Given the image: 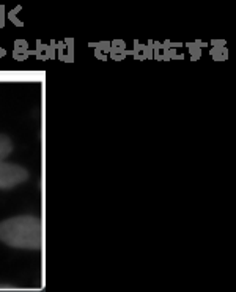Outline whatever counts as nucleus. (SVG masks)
I'll return each instance as SVG.
<instances>
[{
  "mask_svg": "<svg viewBox=\"0 0 236 292\" xmlns=\"http://www.w3.org/2000/svg\"><path fill=\"white\" fill-rule=\"evenodd\" d=\"M0 242L17 250H40L43 245L41 220L35 215H16L2 220Z\"/></svg>",
  "mask_w": 236,
  "mask_h": 292,
  "instance_id": "obj_1",
  "label": "nucleus"
},
{
  "mask_svg": "<svg viewBox=\"0 0 236 292\" xmlns=\"http://www.w3.org/2000/svg\"><path fill=\"white\" fill-rule=\"evenodd\" d=\"M30 177L26 167L0 161V190H10L24 184Z\"/></svg>",
  "mask_w": 236,
  "mask_h": 292,
  "instance_id": "obj_2",
  "label": "nucleus"
},
{
  "mask_svg": "<svg viewBox=\"0 0 236 292\" xmlns=\"http://www.w3.org/2000/svg\"><path fill=\"white\" fill-rule=\"evenodd\" d=\"M57 58L66 63L74 61V39L66 38L57 42Z\"/></svg>",
  "mask_w": 236,
  "mask_h": 292,
  "instance_id": "obj_3",
  "label": "nucleus"
},
{
  "mask_svg": "<svg viewBox=\"0 0 236 292\" xmlns=\"http://www.w3.org/2000/svg\"><path fill=\"white\" fill-rule=\"evenodd\" d=\"M35 55H36L38 60H54V58H57V42L51 41V44H44L41 41H36Z\"/></svg>",
  "mask_w": 236,
  "mask_h": 292,
  "instance_id": "obj_4",
  "label": "nucleus"
},
{
  "mask_svg": "<svg viewBox=\"0 0 236 292\" xmlns=\"http://www.w3.org/2000/svg\"><path fill=\"white\" fill-rule=\"evenodd\" d=\"M32 54V51H29V42L26 39H16L14 41V49H13V58H16L17 61H24L27 60Z\"/></svg>",
  "mask_w": 236,
  "mask_h": 292,
  "instance_id": "obj_5",
  "label": "nucleus"
},
{
  "mask_svg": "<svg viewBox=\"0 0 236 292\" xmlns=\"http://www.w3.org/2000/svg\"><path fill=\"white\" fill-rule=\"evenodd\" d=\"M151 41L148 44H140L139 41H134V51L132 55L137 60H147V58H153V48H151Z\"/></svg>",
  "mask_w": 236,
  "mask_h": 292,
  "instance_id": "obj_6",
  "label": "nucleus"
},
{
  "mask_svg": "<svg viewBox=\"0 0 236 292\" xmlns=\"http://www.w3.org/2000/svg\"><path fill=\"white\" fill-rule=\"evenodd\" d=\"M90 48H94V55L100 60H107L110 52V41H100V42H90Z\"/></svg>",
  "mask_w": 236,
  "mask_h": 292,
  "instance_id": "obj_7",
  "label": "nucleus"
},
{
  "mask_svg": "<svg viewBox=\"0 0 236 292\" xmlns=\"http://www.w3.org/2000/svg\"><path fill=\"white\" fill-rule=\"evenodd\" d=\"M212 49H211V57L218 60V61H222V60H227L228 57V51L225 48V41H212Z\"/></svg>",
  "mask_w": 236,
  "mask_h": 292,
  "instance_id": "obj_8",
  "label": "nucleus"
},
{
  "mask_svg": "<svg viewBox=\"0 0 236 292\" xmlns=\"http://www.w3.org/2000/svg\"><path fill=\"white\" fill-rule=\"evenodd\" d=\"M13 149H14L13 140L8 136H5V133H0V161L7 159L13 152Z\"/></svg>",
  "mask_w": 236,
  "mask_h": 292,
  "instance_id": "obj_9",
  "label": "nucleus"
},
{
  "mask_svg": "<svg viewBox=\"0 0 236 292\" xmlns=\"http://www.w3.org/2000/svg\"><path fill=\"white\" fill-rule=\"evenodd\" d=\"M128 55H132V52H131V51H126V48H116V46H110L109 57H110L112 60L120 61V60H125Z\"/></svg>",
  "mask_w": 236,
  "mask_h": 292,
  "instance_id": "obj_10",
  "label": "nucleus"
},
{
  "mask_svg": "<svg viewBox=\"0 0 236 292\" xmlns=\"http://www.w3.org/2000/svg\"><path fill=\"white\" fill-rule=\"evenodd\" d=\"M202 46H205L203 42L197 41V42H189L187 48H189V54H191L192 60H199L202 57Z\"/></svg>",
  "mask_w": 236,
  "mask_h": 292,
  "instance_id": "obj_11",
  "label": "nucleus"
},
{
  "mask_svg": "<svg viewBox=\"0 0 236 292\" xmlns=\"http://www.w3.org/2000/svg\"><path fill=\"white\" fill-rule=\"evenodd\" d=\"M21 8H22V7H16V8H13V10L10 11V14H8V19L13 22L14 26H17V27H22V26H24V22L19 20V17H17V13L21 11Z\"/></svg>",
  "mask_w": 236,
  "mask_h": 292,
  "instance_id": "obj_12",
  "label": "nucleus"
},
{
  "mask_svg": "<svg viewBox=\"0 0 236 292\" xmlns=\"http://www.w3.org/2000/svg\"><path fill=\"white\" fill-rule=\"evenodd\" d=\"M5 17H7V13H5V7L0 5V29L5 26Z\"/></svg>",
  "mask_w": 236,
  "mask_h": 292,
  "instance_id": "obj_13",
  "label": "nucleus"
},
{
  "mask_svg": "<svg viewBox=\"0 0 236 292\" xmlns=\"http://www.w3.org/2000/svg\"><path fill=\"white\" fill-rule=\"evenodd\" d=\"M110 46H116V48H126V42L123 39H113L110 42Z\"/></svg>",
  "mask_w": 236,
  "mask_h": 292,
  "instance_id": "obj_14",
  "label": "nucleus"
},
{
  "mask_svg": "<svg viewBox=\"0 0 236 292\" xmlns=\"http://www.w3.org/2000/svg\"><path fill=\"white\" fill-rule=\"evenodd\" d=\"M7 55V51L4 48H0V57H5Z\"/></svg>",
  "mask_w": 236,
  "mask_h": 292,
  "instance_id": "obj_15",
  "label": "nucleus"
}]
</instances>
